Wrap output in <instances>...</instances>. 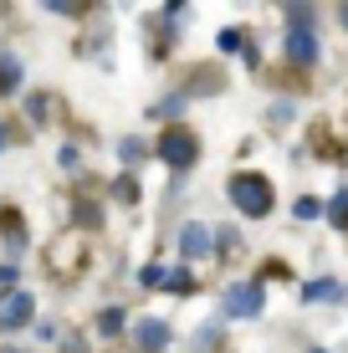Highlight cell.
I'll use <instances>...</instances> for the list:
<instances>
[{
	"label": "cell",
	"mask_w": 348,
	"mask_h": 353,
	"mask_svg": "<svg viewBox=\"0 0 348 353\" xmlns=\"http://www.w3.org/2000/svg\"><path fill=\"white\" fill-rule=\"evenodd\" d=\"M287 57H292L297 67H313L318 62V36L307 26H292V31H287Z\"/></svg>",
	"instance_id": "obj_4"
},
{
	"label": "cell",
	"mask_w": 348,
	"mask_h": 353,
	"mask_svg": "<svg viewBox=\"0 0 348 353\" xmlns=\"http://www.w3.org/2000/svg\"><path fill=\"white\" fill-rule=\"evenodd\" d=\"M123 327V307H103V318H98V333H118Z\"/></svg>",
	"instance_id": "obj_10"
},
{
	"label": "cell",
	"mask_w": 348,
	"mask_h": 353,
	"mask_svg": "<svg viewBox=\"0 0 348 353\" xmlns=\"http://www.w3.org/2000/svg\"><path fill=\"white\" fill-rule=\"evenodd\" d=\"M231 205L241 215H251V221H261V215L272 210V185L261 174H236L231 179Z\"/></svg>",
	"instance_id": "obj_1"
},
{
	"label": "cell",
	"mask_w": 348,
	"mask_h": 353,
	"mask_svg": "<svg viewBox=\"0 0 348 353\" xmlns=\"http://www.w3.org/2000/svg\"><path fill=\"white\" fill-rule=\"evenodd\" d=\"M195 154H200V143H195V133H185V128H170L159 139V159L170 169H190V164H195Z\"/></svg>",
	"instance_id": "obj_2"
},
{
	"label": "cell",
	"mask_w": 348,
	"mask_h": 353,
	"mask_svg": "<svg viewBox=\"0 0 348 353\" xmlns=\"http://www.w3.org/2000/svg\"><path fill=\"white\" fill-rule=\"evenodd\" d=\"M164 272H170V266H143L139 282H143V287H164Z\"/></svg>",
	"instance_id": "obj_12"
},
{
	"label": "cell",
	"mask_w": 348,
	"mask_h": 353,
	"mask_svg": "<svg viewBox=\"0 0 348 353\" xmlns=\"http://www.w3.org/2000/svg\"><path fill=\"white\" fill-rule=\"evenodd\" d=\"M10 149V133H6V123H0V154H6Z\"/></svg>",
	"instance_id": "obj_18"
},
{
	"label": "cell",
	"mask_w": 348,
	"mask_h": 353,
	"mask_svg": "<svg viewBox=\"0 0 348 353\" xmlns=\"http://www.w3.org/2000/svg\"><path fill=\"white\" fill-rule=\"evenodd\" d=\"M343 21H348V6H343Z\"/></svg>",
	"instance_id": "obj_19"
},
{
	"label": "cell",
	"mask_w": 348,
	"mask_h": 353,
	"mask_svg": "<svg viewBox=\"0 0 348 353\" xmlns=\"http://www.w3.org/2000/svg\"><path fill=\"white\" fill-rule=\"evenodd\" d=\"M179 108H185V97H164V103H159V108H154V113H159V118H174V113H179Z\"/></svg>",
	"instance_id": "obj_13"
},
{
	"label": "cell",
	"mask_w": 348,
	"mask_h": 353,
	"mask_svg": "<svg viewBox=\"0 0 348 353\" xmlns=\"http://www.w3.org/2000/svg\"><path fill=\"white\" fill-rule=\"evenodd\" d=\"M16 282V266H0V287H10Z\"/></svg>",
	"instance_id": "obj_17"
},
{
	"label": "cell",
	"mask_w": 348,
	"mask_h": 353,
	"mask_svg": "<svg viewBox=\"0 0 348 353\" xmlns=\"http://www.w3.org/2000/svg\"><path fill=\"white\" fill-rule=\"evenodd\" d=\"M303 297H307V302H318V297H343V287H338V282H307Z\"/></svg>",
	"instance_id": "obj_9"
},
{
	"label": "cell",
	"mask_w": 348,
	"mask_h": 353,
	"mask_svg": "<svg viewBox=\"0 0 348 353\" xmlns=\"http://www.w3.org/2000/svg\"><path fill=\"white\" fill-rule=\"evenodd\" d=\"M328 215H333V221H338V225H343V221H348V190H343V194H338V200H333V210H328Z\"/></svg>",
	"instance_id": "obj_14"
},
{
	"label": "cell",
	"mask_w": 348,
	"mask_h": 353,
	"mask_svg": "<svg viewBox=\"0 0 348 353\" xmlns=\"http://www.w3.org/2000/svg\"><path fill=\"white\" fill-rule=\"evenodd\" d=\"M261 307H267L261 282H236V287H225V312H231V318H256Z\"/></svg>",
	"instance_id": "obj_3"
},
{
	"label": "cell",
	"mask_w": 348,
	"mask_h": 353,
	"mask_svg": "<svg viewBox=\"0 0 348 353\" xmlns=\"http://www.w3.org/2000/svg\"><path fill=\"white\" fill-rule=\"evenodd\" d=\"M313 353H323V348H313Z\"/></svg>",
	"instance_id": "obj_21"
},
{
	"label": "cell",
	"mask_w": 348,
	"mask_h": 353,
	"mask_svg": "<svg viewBox=\"0 0 348 353\" xmlns=\"http://www.w3.org/2000/svg\"><path fill=\"white\" fill-rule=\"evenodd\" d=\"M6 353H16V348H6Z\"/></svg>",
	"instance_id": "obj_20"
},
{
	"label": "cell",
	"mask_w": 348,
	"mask_h": 353,
	"mask_svg": "<svg viewBox=\"0 0 348 353\" xmlns=\"http://www.w3.org/2000/svg\"><path fill=\"white\" fill-rule=\"evenodd\" d=\"M323 210V205L318 200H297V221H313V215Z\"/></svg>",
	"instance_id": "obj_15"
},
{
	"label": "cell",
	"mask_w": 348,
	"mask_h": 353,
	"mask_svg": "<svg viewBox=\"0 0 348 353\" xmlns=\"http://www.w3.org/2000/svg\"><path fill=\"white\" fill-rule=\"evenodd\" d=\"M241 46V31H221V52H236Z\"/></svg>",
	"instance_id": "obj_16"
},
{
	"label": "cell",
	"mask_w": 348,
	"mask_h": 353,
	"mask_svg": "<svg viewBox=\"0 0 348 353\" xmlns=\"http://www.w3.org/2000/svg\"><path fill=\"white\" fill-rule=\"evenodd\" d=\"M118 154H123V164H139L143 159V143L139 139H123V143H118Z\"/></svg>",
	"instance_id": "obj_11"
},
{
	"label": "cell",
	"mask_w": 348,
	"mask_h": 353,
	"mask_svg": "<svg viewBox=\"0 0 348 353\" xmlns=\"http://www.w3.org/2000/svg\"><path fill=\"white\" fill-rule=\"evenodd\" d=\"M139 343H143V348H164V343H170V327H164L159 318L139 323Z\"/></svg>",
	"instance_id": "obj_7"
},
{
	"label": "cell",
	"mask_w": 348,
	"mask_h": 353,
	"mask_svg": "<svg viewBox=\"0 0 348 353\" xmlns=\"http://www.w3.org/2000/svg\"><path fill=\"white\" fill-rule=\"evenodd\" d=\"M21 88V62H16V57H0V92H16Z\"/></svg>",
	"instance_id": "obj_8"
},
{
	"label": "cell",
	"mask_w": 348,
	"mask_h": 353,
	"mask_svg": "<svg viewBox=\"0 0 348 353\" xmlns=\"http://www.w3.org/2000/svg\"><path fill=\"white\" fill-rule=\"evenodd\" d=\"M31 312H36L31 292H16V297H6V307H0V327H21Z\"/></svg>",
	"instance_id": "obj_5"
},
{
	"label": "cell",
	"mask_w": 348,
	"mask_h": 353,
	"mask_svg": "<svg viewBox=\"0 0 348 353\" xmlns=\"http://www.w3.org/2000/svg\"><path fill=\"white\" fill-rule=\"evenodd\" d=\"M179 251H185L190 261L210 256V230L205 225H185V230H179Z\"/></svg>",
	"instance_id": "obj_6"
}]
</instances>
